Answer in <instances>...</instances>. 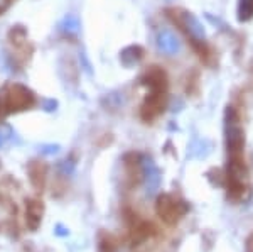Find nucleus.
I'll list each match as a JSON object with an SVG mask.
<instances>
[{
    "mask_svg": "<svg viewBox=\"0 0 253 252\" xmlns=\"http://www.w3.org/2000/svg\"><path fill=\"white\" fill-rule=\"evenodd\" d=\"M145 83L150 87V95L142 105V119L154 120L164 112L166 107V76L159 70H150L147 73Z\"/></svg>",
    "mask_w": 253,
    "mask_h": 252,
    "instance_id": "f257e3e1",
    "label": "nucleus"
},
{
    "mask_svg": "<svg viewBox=\"0 0 253 252\" xmlns=\"http://www.w3.org/2000/svg\"><path fill=\"white\" fill-rule=\"evenodd\" d=\"M34 105V95L29 88L14 83L0 95V113L26 110Z\"/></svg>",
    "mask_w": 253,
    "mask_h": 252,
    "instance_id": "f03ea898",
    "label": "nucleus"
},
{
    "mask_svg": "<svg viewBox=\"0 0 253 252\" xmlns=\"http://www.w3.org/2000/svg\"><path fill=\"white\" fill-rule=\"evenodd\" d=\"M157 215L167 225H175L187 212V205L184 202L174 198L172 195H162L157 200Z\"/></svg>",
    "mask_w": 253,
    "mask_h": 252,
    "instance_id": "7ed1b4c3",
    "label": "nucleus"
},
{
    "mask_svg": "<svg viewBox=\"0 0 253 252\" xmlns=\"http://www.w3.org/2000/svg\"><path fill=\"white\" fill-rule=\"evenodd\" d=\"M42 212H44V206L42 202L39 200H29L26 205V222L27 227L31 230H36L39 227L41 220H42Z\"/></svg>",
    "mask_w": 253,
    "mask_h": 252,
    "instance_id": "20e7f679",
    "label": "nucleus"
},
{
    "mask_svg": "<svg viewBox=\"0 0 253 252\" xmlns=\"http://www.w3.org/2000/svg\"><path fill=\"white\" fill-rule=\"evenodd\" d=\"M36 166V169L38 171H34V168L31 166V169H29V173H31V181L34 183V186H38V188H42V185H44V180H46V166H42V164H34Z\"/></svg>",
    "mask_w": 253,
    "mask_h": 252,
    "instance_id": "39448f33",
    "label": "nucleus"
},
{
    "mask_svg": "<svg viewBox=\"0 0 253 252\" xmlns=\"http://www.w3.org/2000/svg\"><path fill=\"white\" fill-rule=\"evenodd\" d=\"M159 44H161V48L167 52H174L177 50V43H175L174 36L170 34V32H162L161 38H159Z\"/></svg>",
    "mask_w": 253,
    "mask_h": 252,
    "instance_id": "423d86ee",
    "label": "nucleus"
},
{
    "mask_svg": "<svg viewBox=\"0 0 253 252\" xmlns=\"http://www.w3.org/2000/svg\"><path fill=\"white\" fill-rule=\"evenodd\" d=\"M63 31L66 34H76L80 31V22L75 15H66L64 17V22H63Z\"/></svg>",
    "mask_w": 253,
    "mask_h": 252,
    "instance_id": "0eeeda50",
    "label": "nucleus"
},
{
    "mask_svg": "<svg viewBox=\"0 0 253 252\" xmlns=\"http://www.w3.org/2000/svg\"><path fill=\"white\" fill-rule=\"evenodd\" d=\"M253 15V0H242L240 3V17L250 19Z\"/></svg>",
    "mask_w": 253,
    "mask_h": 252,
    "instance_id": "6e6552de",
    "label": "nucleus"
},
{
    "mask_svg": "<svg viewBox=\"0 0 253 252\" xmlns=\"http://www.w3.org/2000/svg\"><path fill=\"white\" fill-rule=\"evenodd\" d=\"M100 252H118V244L112 237L100 242Z\"/></svg>",
    "mask_w": 253,
    "mask_h": 252,
    "instance_id": "1a4fd4ad",
    "label": "nucleus"
},
{
    "mask_svg": "<svg viewBox=\"0 0 253 252\" xmlns=\"http://www.w3.org/2000/svg\"><path fill=\"white\" fill-rule=\"evenodd\" d=\"M9 3H10V0H0V14L9 7Z\"/></svg>",
    "mask_w": 253,
    "mask_h": 252,
    "instance_id": "9d476101",
    "label": "nucleus"
}]
</instances>
